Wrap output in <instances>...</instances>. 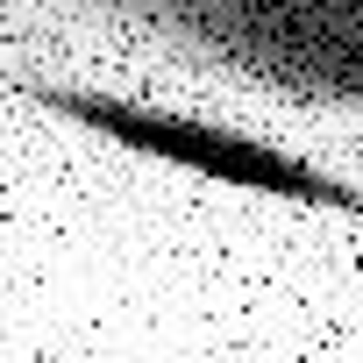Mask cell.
<instances>
[{"label": "cell", "mask_w": 363, "mask_h": 363, "mask_svg": "<svg viewBox=\"0 0 363 363\" xmlns=\"http://www.w3.org/2000/svg\"><path fill=\"white\" fill-rule=\"evenodd\" d=\"M65 107H72L79 121H93V128H121L128 143L164 150V157H186V164H200V171L250 178V186H285V193H306V200H335V186H328V178H313V171H299V164H285V157L242 150V143H214L207 128L164 121V114H128V107H114V100H65Z\"/></svg>", "instance_id": "obj_1"}]
</instances>
